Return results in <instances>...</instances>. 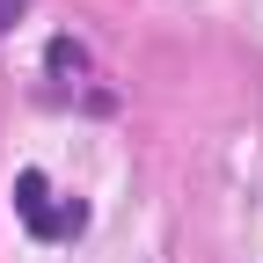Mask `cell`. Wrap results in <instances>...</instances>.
I'll use <instances>...</instances> for the list:
<instances>
[{"label":"cell","mask_w":263,"mask_h":263,"mask_svg":"<svg viewBox=\"0 0 263 263\" xmlns=\"http://www.w3.org/2000/svg\"><path fill=\"white\" fill-rule=\"evenodd\" d=\"M15 212H22V227L37 241H66V234L88 227V205H81V197H59L44 168H22L15 176Z\"/></svg>","instance_id":"1"}]
</instances>
